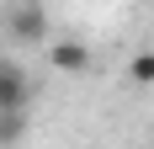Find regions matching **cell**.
Listing matches in <instances>:
<instances>
[{"label":"cell","mask_w":154,"mask_h":149,"mask_svg":"<svg viewBox=\"0 0 154 149\" xmlns=\"http://www.w3.org/2000/svg\"><path fill=\"white\" fill-rule=\"evenodd\" d=\"M0 27H5V37H11V43H43V48H48V37H53V27H48V11H43V5H32V0H16V5H5Z\"/></svg>","instance_id":"cell-1"},{"label":"cell","mask_w":154,"mask_h":149,"mask_svg":"<svg viewBox=\"0 0 154 149\" xmlns=\"http://www.w3.org/2000/svg\"><path fill=\"white\" fill-rule=\"evenodd\" d=\"M32 101V74L21 69V59L0 53V112H27Z\"/></svg>","instance_id":"cell-2"},{"label":"cell","mask_w":154,"mask_h":149,"mask_svg":"<svg viewBox=\"0 0 154 149\" xmlns=\"http://www.w3.org/2000/svg\"><path fill=\"white\" fill-rule=\"evenodd\" d=\"M48 64L59 74H85L96 64V53H91V43H80V37H53V43H48Z\"/></svg>","instance_id":"cell-3"},{"label":"cell","mask_w":154,"mask_h":149,"mask_svg":"<svg viewBox=\"0 0 154 149\" xmlns=\"http://www.w3.org/2000/svg\"><path fill=\"white\" fill-rule=\"evenodd\" d=\"M128 80H133L138 90H149V85H154V48H138V53L128 59Z\"/></svg>","instance_id":"cell-4"},{"label":"cell","mask_w":154,"mask_h":149,"mask_svg":"<svg viewBox=\"0 0 154 149\" xmlns=\"http://www.w3.org/2000/svg\"><path fill=\"white\" fill-rule=\"evenodd\" d=\"M27 138V112H0V149H16Z\"/></svg>","instance_id":"cell-5"}]
</instances>
